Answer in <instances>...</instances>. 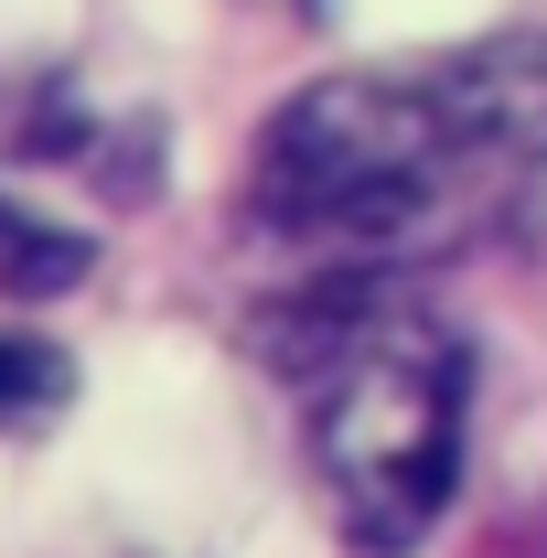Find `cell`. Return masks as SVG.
Instances as JSON below:
<instances>
[{
  "instance_id": "obj_3",
  "label": "cell",
  "mask_w": 547,
  "mask_h": 558,
  "mask_svg": "<svg viewBox=\"0 0 547 558\" xmlns=\"http://www.w3.org/2000/svg\"><path fill=\"white\" fill-rule=\"evenodd\" d=\"M440 130L462 161H547V22L537 33H494L440 75H418Z\"/></svg>"
},
{
  "instance_id": "obj_5",
  "label": "cell",
  "mask_w": 547,
  "mask_h": 558,
  "mask_svg": "<svg viewBox=\"0 0 547 558\" xmlns=\"http://www.w3.org/2000/svg\"><path fill=\"white\" fill-rule=\"evenodd\" d=\"M75 409V354L54 333L0 323V429H54Z\"/></svg>"
},
{
  "instance_id": "obj_2",
  "label": "cell",
  "mask_w": 547,
  "mask_h": 558,
  "mask_svg": "<svg viewBox=\"0 0 547 558\" xmlns=\"http://www.w3.org/2000/svg\"><path fill=\"white\" fill-rule=\"evenodd\" d=\"M451 161L462 150H451L418 75H312L247 140V226L376 247V236H409L440 205Z\"/></svg>"
},
{
  "instance_id": "obj_1",
  "label": "cell",
  "mask_w": 547,
  "mask_h": 558,
  "mask_svg": "<svg viewBox=\"0 0 547 558\" xmlns=\"http://www.w3.org/2000/svg\"><path fill=\"white\" fill-rule=\"evenodd\" d=\"M279 365L312 398V473L333 494L343 548L409 558L462 494L473 344L398 290H323L279 323Z\"/></svg>"
},
{
  "instance_id": "obj_4",
  "label": "cell",
  "mask_w": 547,
  "mask_h": 558,
  "mask_svg": "<svg viewBox=\"0 0 547 558\" xmlns=\"http://www.w3.org/2000/svg\"><path fill=\"white\" fill-rule=\"evenodd\" d=\"M86 279H97V236H86V226H54V215H33V205L0 194V301H11V312L65 301Z\"/></svg>"
}]
</instances>
